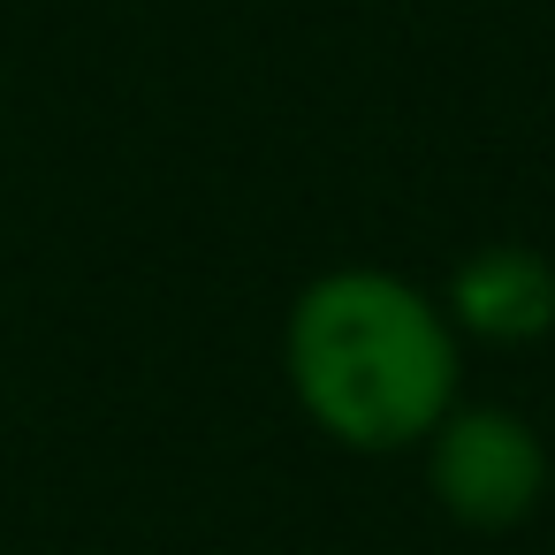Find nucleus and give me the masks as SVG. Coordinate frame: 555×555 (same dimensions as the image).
I'll return each instance as SVG.
<instances>
[{"label":"nucleus","mask_w":555,"mask_h":555,"mask_svg":"<svg viewBox=\"0 0 555 555\" xmlns=\"http://www.w3.org/2000/svg\"><path fill=\"white\" fill-rule=\"evenodd\" d=\"M289 380L297 403L350 449H411L449 418L456 396V335L396 274L350 267L297 297L289 320Z\"/></svg>","instance_id":"f257e3e1"},{"label":"nucleus","mask_w":555,"mask_h":555,"mask_svg":"<svg viewBox=\"0 0 555 555\" xmlns=\"http://www.w3.org/2000/svg\"><path fill=\"white\" fill-rule=\"evenodd\" d=\"M547 487V449L509 411H464L434 426V494L464 525H517Z\"/></svg>","instance_id":"f03ea898"},{"label":"nucleus","mask_w":555,"mask_h":555,"mask_svg":"<svg viewBox=\"0 0 555 555\" xmlns=\"http://www.w3.org/2000/svg\"><path fill=\"white\" fill-rule=\"evenodd\" d=\"M449 305L472 335H494V343H532L555 327V267L540 251H517V244H494V251H472L449 282Z\"/></svg>","instance_id":"7ed1b4c3"}]
</instances>
